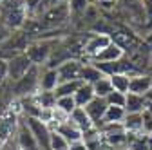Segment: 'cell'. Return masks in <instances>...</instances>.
Segmentation results:
<instances>
[{
	"label": "cell",
	"instance_id": "6da1fadb",
	"mask_svg": "<svg viewBox=\"0 0 152 150\" xmlns=\"http://www.w3.org/2000/svg\"><path fill=\"white\" fill-rule=\"evenodd\" d=\"M27 18L26 0H0V22L11 31L22 29Z\"/></svg>",
	"mask_w": 152,
	"mask_h": 150
},
{
	"label": "cell",
	"instance_id": "7a4b0ae2",
	"mask_svg": "<svg viewBox=\"0 0 152 150\" xmlns=\"http://www.w3.org/2000/svg\"><path fill=\"white\" fill-rule=\"evenodd\" d=\"M38 20H40V24L44 27V33L53 31V29H67L72 22L69 0L67 2H62V4H56V6H51L42 16H38Z\"/></svg>",
	"mask_w": 152,
	"mask_h": 150
},
{
	"label": "cell",
	"instance_id": "3957f363",
	"mask_svg": "<svg viewBox=\"0 0 152 150\" xmlns=\"http://www.w3.org/2000/svg\"><path fill=\"white\" fill-rule=\"evenodd\" d=\"M33 42V38L24 31V29H18V31H13L7 38L0 44V60H11L15 56L22 54L27 51L29 44Z\"/></svg>",
	"mask_w": 152,
	"mask_h": 150
},
{
	"label": "cell",
	"instance_id": "277c9868",
	"mask_svg": "<svg viewBox=\"0 0 152 150\" xmlns=\"http://www.w3.org/2000/svg\"><path fill=\"white\" fill-rule=\"evenodd\" d=\"M40 72H42V67L34 65L24 78H20L18 82H9L13 98L15 100H22V98L36 94V92L40 90Z\"/></svg>",
	"mask_w": 152,
	"mask_h": 150
},
{
	"label": "cell",
	"instance_id": "5b68a950",
	"mask_svg": "<svg viewBox=\"0 0 152 150\" xmlns=\"http://www.w3.org/2000/svg\"><path fill=\"white\" fill-rule=\"evenodd\" d=\"M60 40H33L26 51V54L31 58V62L38 67H45L54 47L58 45Z\"/></svg>",
	"mask_w": 152,
	"mask_h": 150
},
{
	"label": "cell",
	"instance_id": "8992f818",
	"mask_svg": "<svg viewBox=\"0 0 152 150\" xmlns=\"http://www.w3.org/2000/svg\"><path fill=\"white\" fill-rule=\"evenodd\" d=\"M110 42H112V40H110L109 34H102V33H92V31H89L87 42H85V47H83V58H82V62H83V63L92 62L94 56H96L100 51H103Z\"/></svg>",
	"mask_w": 152,
	"mask_h": 150
},
{
	"label": "cell",
	"instance_id": "52a82bcc",
	"mask_svg": "<svg viewBox=\"0 0 152 150\" xmlns=\"http://www.w3.org/2000/svg\"><path fill=\"white\" fill-rule=\"evenodd\" d=\"M26 118V116H24ZM29 128H31V132L36 139V143L40 145L42 150H51V134H53V128L42 121L40 118H26Z\"/></svg>",
	"mask_w": 152,
	"mask_h": 150
},
{
	"label": "cell",
	"instance_id": "ba28073f",
	"mask_svg": "<svg viewBox=\"0 0 152 150\" xmlns=\"http://www.w3.org/2000/svg\"><path fill=\"white\" fill-rule=\"evenodd\" d=\"M33 67H34V63L31 62V58L26 52L15 56V58L7 60V80L9 82H18L20 78H24Z\"/></svg>",
	"mask_w": 152,
	"mask_h": 150
},
{
	"label": "cell",
	"instance_id": "9c48e42d",
	"mask_svg": "<svg viewBox=\"0 0 152 150\" xmlns=\"http://www.w3.org/2000/svg\"><path fill=\"white\" fill-rule=\"evenodd\" d=\"M58 71V78L60 82H76L82 80V71H83V62L78 58H71L64 63L56 67Z\"/></svg>",
	"mask_w": 152,
	"mask_h": 150
},
{
	"label": "cell",
	"instance_id": "30bf717a",
	"mask_svg": "<svg viewBox=\"0 0 152 150\" xmlns=\"http://www.w3.org/2000/svg\"><path fill=\"white\" fill-rule=\"evenodd\" d=\"M15 141L18 143V146L22 150H42L40 145L36 143V139H34V136H33V132H31V128H29L24 116H22V121L18 125V130L15 134Z\"/></svg>",
	"mask_w": 152,
	"mask_h": 150
},
{
	"label": "cell",
	"instance_id": "8fae6325",
	"mask_svg": "<svg viewBox=\"0 0 152 150\" xmlns=\"http://www.w3.org/2000/svg\"><path fill=\"white\" fill-rule=\"evenodd\" d=\"M107 107H109L107 100L105 98H98V96L94 98L87 107H83L87 110V114L91 116V119L94 121V127H96V128H102V125H103V118H105Z\"/></svg>",
	"mask_w": 152,
	"mask_h": 150
},
{
	"label": "cell",
	"instance_id": "7c38bea8",
	"mask_svg": "<svg viewBox=\"0 0 152 150\" xmlns=\"http://www.w3.org/2000/svg\"><path fill=\"white\" fill-rule=\"evenodd\" d=\"M123 56H127L125 51H123L118 44L110 42L103 51H100L96 56H94L92 62H94V63H109V62H118V60H121Z\"/></svg>",
	"mask_w": 152,
	"mask_h": 150
},
{
	"label": "cell",
	"instance_id": "4fadbf2b",
	"mask_svg": "<svg viewBox=\"0 0 152 150\" xmlns=\"http://www.w3.org/2000/svg\"><path fill=\"white\" fill-rule=\"evenodd\" d=\"M150 89H152V74H148V72H140V74L130 76L129 92H132V94H141V96H145Z\"/></svg>",
	"mask_w": 152,
	"mask_h": 150
},
{
	"label": "cell",
	"instance_id": "5bb4252c",
	"mask_svg": "<svg viewBox=\"0 0 152 150\" xmlns=\"http://www.w3.org/2000/svg\"><path fill=\"white\" fill-rule=\"evenodd\" d=\"M69 121L74 125V127H78L82 132H87V130L94 128V121L91 119V116L87 114V110L83 107H76L72 110V114L69 116Z\"/></svg>",
	"mask_w": 152,
	"mask_h": 150
},
{
	"label": "cell",
	"instance_id": "9a60e30c",
	"mask_svg": "<svg viewBox=\"0 0 152 150\" xmlns=\"http://www.w3.org/2000/svg\"><path fill=\"white\" fill-rule=\"evenodd\" d=\"M58 83H60L58 71L51 69V67H42V72H40V90L54 92L56 87H58Z\"/></svg>",
	"mask_w": 152,
	"mask_h": 150
},
{
	"label": "cell",
	"instance_id": "2e32d148",
	"mask_svg": "<svg viewBox=\"0 0 152 150\" xmlns=\"http://www.w3.org/2000/svg\"><path fill=\"white\" fill-rule=\"evenodd\" d=\"M58 134H62L67 141H69V145H72V143H78V141H83V132L78 128V127H74L69 119L65 121V123H62V125H58L54 128Z\"/></svg>",
	"mask_w": 152,
	"mask_h": 150
},
{
	"label": "cell",
	"instance_id": "e0dca14e",
	"mask_svg": "<svg viewBox=\"0 0 152 150\" xmlns=\"http://www.w3.org/2000/svg\"><path fill=\"white\" fill-rule=\"evenodd\" d=\"M148 107L145 96L141 94H132V92H127V101H125V110L129 114H141L145 112Z\"/></svg>",
	"mask_w": 152,
	"mask_h": 150
},
{
	"label": "cell",
	"instance_id": "ac0fdd59",
	"mask_svg": "<svg viewBox=\"0 0 152 150\" xmlns=\"http://www.w3.org/2000/svg\"><path fill=\"white\" fill-rule=\"evenodd\" d=\"M94 98H96V94H94V89H92L91 83H83L82 82V85L78 87V90L74 92V101H76L78 107H87Z\"/></svg>",
	"mask_w": 152,
	"mask_h": 150
},
{
	"label": "cell",
	"instance_id": "d6986e66",
	"mask_svg": "<svg viewBox=\"0 0 152 150\" xmlns=\"http://www.w3.org/2000/svg\"><path fill=\"white\" fill-rule=\"evenodd\" d=\"M105 76V74L98 69V65L94 63V62H87L83 63V71H82V82L83 83H91L94 85L98 80H102Z\"/></svg>",
	"mask_w": 152,
	"mask_h": 150
},
{
	"label": "cell",
	"instance_id": "ffe728a7",
	"mask_svg": "<svg viewBox=\"0 0 152 150\" xmlns=\"http://www.w3.org/2000/svg\"><path fill=\"white\" fill-rule=\"evenodd\" d=\"M123 127L129 134H140L143 132V112L141 114H129L123 119Z\"/></svg>",
	"mask_w": 152,
	"mask_h": 150
},
{
	"label": "cell",
	"instance_id": "44dd1931",
	"mask_svg": "<svg viewBox=\"0 0 152 150\" xmlns=\"http://www.w3.org/2000/svg\"><path fill=\"white\" fill-rule=\"evenodd\" d=\"M125 116H127V110L123 107H112V105H109L107 112H105V118H103V123H123Z\"/></svg>",
	"mask_w": 152,
	"mask_h": 150
},
{
	"label": "cell",
	"instance_id": "7402d4cb",
	"mask_svg": "<svg viewBox=\"0 0 152 150\" xmlns=\"http://www.w3.org/2000/svg\"><path fill=\"white\" fill-rule=\"evenodd\" d=\"M80 85H82V80H76V82H60L58 87H56V90H54V94H56V98L74 96V92L78 90Z\"/></svg>",
	"mask_w": 152,
	"mask_h": 150
},
{
	"label": "cell",
	"instance_id": "603a6c76",
	"mask_svg": "<svg viewBox=\"0 0 152 150\" xmlns=\"http://www.w3.org/2000/svg\"><path fill=\"white\" fill-rule=\"evenodd\" d=\"M34 100L42 108H54L56 107V94L49 92V90H38L34 94Z\"/></svg>",
	"mask_w": 152,
	"mask_h": 150
},
{
	"label": "cell",
	"instance_id": "cb8c5ba5",
	"mask_svg": "<svg viewBox=\"0 0 152 150\" xmlns=\"http://www.w3.org/2000/svg\"><path fill=\"white\" fill-rule=\"evenodd\" d=\"M109 78H110V83H112L114 90L123 92V94L129 92V87H130V76L129 74H112Z\"/></svg>",
	"mask_w": 152,
	"mask_h": 150
},
{
	"label": "cell",
	"instance_id": "d4e9b609",
	"mask_svg": "<svg viewBox=\"0 0 152 150\" xmlns=\"http://www.w3.org/2000/svg\"><path fill=\"white\" fill-rule=\"evenodd\" d=\"M92 89H94V94H96L98 98H107L110 92L114 90L112 89V83H110V78L109 76H103L102 80H98L96 83L92 85Z\"/></svg>",
	"mask_w": 152,
	"mask_h": 150
},
{
	"label": "cell",
	"instance_id": "484cf974",
	"mask_svg": "<svg viewBox=\"0 0 152 150\" xmlns=\"http://www.w3.org/2000/svg\"><path fill=\"white\" fill-rule=\"evenodd\" d=\"M76 107H78V105H76V101H74V96L56 98V108L62 110V112H65L67 116H71V114H72V110H74Z\"/></svg>",
	"mask_w": 152,
	"mask_h": 150
},
{
	"label": "cell",
	"instance_id": "4316f807",
	"mask_svg": "<svg viewBox=\"0 0 152 150\" xmlns=\"http://www.w3.org/2000/svg\"><path fill=\"white\" fill-rule=\"evenodd\" d=\"M69 141L58 134L56 130H53V134H51V150H69Z\"/></svg>",
	"mask_w": 152,
	"mask_h": 150
},
{
	"label": "cell",
	"instance_id": "83f0119b",
	"mask_svg": "<svg viewBox=\"0 0 152 150\" xmlns=\"http://www.w3.org/2000/svg\"><path fill=\"white\" fill-rule=\"evenodd\" d=\"M105 100H107V103H109V105H112V107H123V108H125L127 94H123V92H118V90H112Z\"/></svg>",
	"mask_w": 152,
	"mask_h": 150
},
{
	"label": "cell",
	"instance_id": "f1b7e54d",
	"mask_svg": "<svg viewBox=\"0 0 152 150\" xmlns=\"http://www.w3.org/2000/svg\"><path fill=\"white\" fill-rule=\"evenodd\" d=\"M143 134L152 136V114L148 110L143 112Z\"/></svg>",
	"mask_w": 152,
	"mask_h": 150
},
{
	"label": "cell",
	"instance_id": "f546056e",
	"mask_svg": "<svg viewBox=\"0 0 152 150\" xmlns=\"http://www.w3.org/2000/svg\"><path fill=\"white\" fill-rule=\"evenodd\" d=\"M7 83V62L0 60V89Z\"/></svg>",
	"mask_w": 152,
	"mask_h": 150
},
{
	"label": "cell",
	"instance_id": "4dcf8cb0",
	"mask_svg": "<svg viewBox=\"0 0 152 150\" xmlns=\"http://www.w3.org/2000/svg\"><path fill=\"white\" fill-rule=\"evenodd\" d=\"M96 6L100 7V11L102 9H114V6H116V0H102V2H96Z\"/></svg>",
	"mask_w": 152,
	"mask_h": 150
},
{
	"label": "cell",
	"instance_id": "1f68e13d",
	"mask_svg": "<svg viewBox=\"0 0 152 150\" xmlns=\"http://www.w3.org/2000/svg\"><path fill=\"white\" fill-rule=\"evenodd\" d=\"M143 44L147 45V49H148V52H152V31L145 34V38H143Z\"/></svg>",
	"mask_w": 152,
	"mask_h": 150
},
{
	"label": "cell",
	"instance_id": "d6a6232c",
	"mask_svg": "<svg viewBox=\"0 0 152 150\" xmlns=\"http://www.w3.org/2000/svg\"><path fill=\"white\" fill-rule=\"evenodd\" d=\"M69 150H89V146L83 143V141H78V143H72L69 146Z\"/></svg>",
	"mask_w": 152,
	"mask_h": 150
},
{
	"label": "cell",
	"instance_id": "836d02e7",
	"mask_svg": "<svg viewBox=\"0 0 152 150\" xmlns=\"http://www.w3.org/2000/svg\"><path fill=\"white\" fill-rule=\"evenodd\" d=\"M4 150H22V148L18 146V143H16L15 139H11V141L6 143V148H4Z\"/></svg>",
	"mask_w": 152,
	"mask_h": 150
},
{
	"label": "cell",
	"instance_id": "e575fe53",
	"mask_svg": "<svg viewBox=\"0 0 152 150\" xmlns=\"http://www.w3.org/2000/svg\"><path fill=\"white\" fill-rule=\"evenodd\" d=\"M145 100H147V103H148V105L152 103V89H150V90L147 92V94H145Z\"/></svg>",
	"mask_w": 152,
	"mask_h": 150
},
{
	"label": "cell",
	"instance_id": "d590c367",
	"mask_svg": "<svg viewBox=\"0 0 152 150\" xmlns=\"http://www.w3.org/2000/svg\"><path fill=\"white\" fill-rule=\"evenodd\" d=\"M4 148H6V141L0 138V150H4Z\"/></svg>",
	"mask_w": 152,
	"mask_h": 150
},
{
	"label": "cell",
	"instance_id": "8d00e7d4",
	"mask_svg": "<svg viewBox=\"0 0 152 150\" xmlns=\"http://www.w3.org/2000/svg\"><path fill=\"white\" fill-rule=\"evenodd\" d=\"M147 110H148V112H150V114H152V103H150V105L147 107Z\"/></svg>",
	"mask_w": 152,
	"mask_h": 150
},
{
	"label": "cell",
	"instance_id": "74e56055",
	"mask_svg": "<svg viewBox=\"0 0 152 150\" xmlns=\"http://www.w3.org/2000/svg\"><path fill=\"white\" fill-rule=\"evenodd\" d=\"M89 2H91V4H92V2H96V0H89Z\"/></svg>",
	"mask_w": 152,
	"mask_h": 150
}]
</instances>
